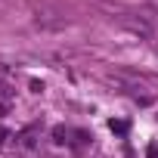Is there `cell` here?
I'll list each match as a JSON object with an SVG mask.
<instances>
[{"label":"cell","instance_id":"obj_2","mask_svg":"<svg viewBox=\"0 0 158 158\" xmlns=\"http://www.w3.org/2000/svg\"><path fill=\"white\" fill-rule=\"evenodd\" d=\"M65 136H68L65 127H56V130H53V139H56V143H65Z\"/></svg>","mask_w":158,"mask_h":158},{"label":"cell","instance_id":"obj_3","mask_svg":"<svg viewBox=\"0 0 158 158\" xmlns=\"http://www.w3.org/2000/svg\"><path fill=\"white\" fill-rule=\"evenodd\" d=\"M3 136H6V130H3V127H0V143H3Z\"/></svg>","mask_w":158,"mask_h":158},{"label":"cell","instance_id":"obj_1","mask_svg":"<svg viewBox=\"0 0 158 158\" xmlns=\"http://www.w3.org/2000/svg\"><path fill=\"white\" fill-rule=\"evenodd\" d=\"M109 127H112V130H115V133H127V124H124V121H112V124H109Z\"/></svg>","mask_w":158,"mask_h":158}]
</instances>
